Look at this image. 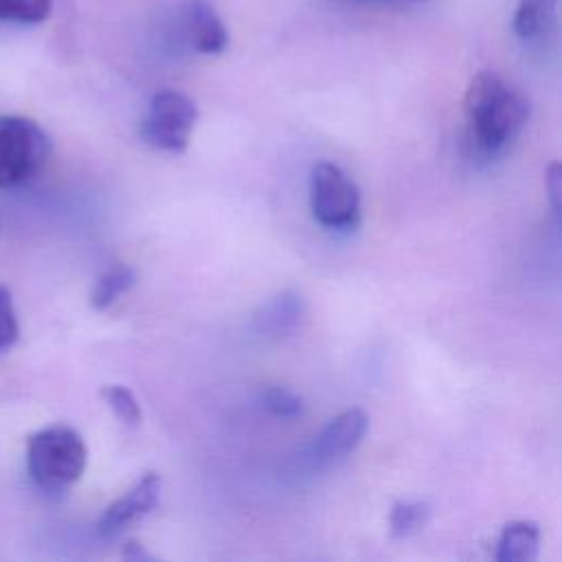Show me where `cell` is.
I'll use <instances>...</instances> for the list:
<instances>
[{
  "label": "cell",
  "mask_w": 562,
  "mask_h": 562,
  "mask_svg": "<svg viewBox=\"0 0 562 562\" xmlns=\"http://www.w3.org/2000/svg\"><path fill=\"white\" fill-rule=\"evenodd\" d=\"M468 136L476 151L496 154L529 119V101L496 72H479L465 92Z\"/></svg>",
  "instance_id": "6da1fadb"
},
{
  "label": "cell",
  "mask_w": 562,
  "mask_h": 562,
  "mask_svg": "<svg viewBox=\"0 0 562 562\" xmlns=\"http://www.w3.org/2000/svg\"><path fill=\"white\" fill-rule=\"evenodd\" d=\"M88 450L81 435L70 426H48L26 441V470L46 492H64L86 470Z\"/></svg>",
  "instance_id": "7a4b0ae2"
},
{
  "label": "cell",
  "mask_w": 562,
  "mask_h": 562,
  "mask_svg": "<svg viewBox=\"0 0 562 562\" xmlns=\"http://www.w3.org/2000/svg\"><path fill=\"white\" fill-rule=\"evenodd\" d=\"M50 154L48 134L26 116H0V189L33 180Z\"/></svg>",
  "instance_id": "3957f363"
},
{
  "label": "cell",
  "mask_w": 562,
  "mask_h": 562,
  "mask_svg": "<svg viewBox=\"0 0 562 562\" xmlns=\"http://www.w3.org/2000/svg\"><path fill=\"white\" fill-rule=\"evenodd\" d=\"M310 206L321 226L349 231L360 220V191L338 165L321 160L310 173Z\"/></svg>",
  "instance_id": "277c9868"
},
{
  "label": "cell",
  "mask_w": 562,
  "mask_h": 562,
  "mask_svg": "<svg viewBox=\"0 0 562 562\" xmlns=\"http://www.w3.org/2000/svg\"><path fill=\"white\" fill-rule=\"evenodd\" d=\"M198 121L193 99L178 90H160L151 97L143 121V136L158 149L184 151Z\"/></svg>",
  "instance_id": "5b68a950"
},
{
  "label": "cell",
  "mask_w": 562,
  "mask_h": 562,
  "mask_svg": "<svg viewBox=\"0 0 562 562\" xmlns=\"http://www.w3.org/2000/svg\"><path fill=\"white\" fill-rule=\"evenodd\" d=\"M180 40L195 53L217 55L228 46V31L206 0H187L178 11Z\"/></svg>",
  "instance_id": "8992f818"
},
{
  "label": "cell",
  "mask_w": 562,
  "mask_h": 562,
  "mask_svg": "<svg viewBox=\"0 0 562 562\" xmlns=\"http://www.w3.org/2000/svg\"><path fill=\"white\" fill-rule=\"evenodd\" d=\"M160 487H162L160 476L154 472H147L123 496H119L112 505L105 507V512L97 522V531L101 536H116L132 522L147 516L160 501Z\"/></svg>",
  "instance_id": "52a82bcc"
},
{
  "label": "cell",
  "mask_w": 562,
  "mask_h": 562,
  "mask_svg": "<svg viewBox=\"0 0 562 562\" xmlns=\"http://www.w3.org/2000/svg\"><path fill=\"white\" fill-rule=\"evenodd\" d=\"M369 428V417L360 408H347L338 413L318 432L312 446V457L318 465H331L342 461L358 448Z\"/></svg>",
  "instance_id": "ba28073f"
},
{
  "label": "cell",
  "mask_w": 562,
  "mask_h": 562,
  "mask_svg": "<svg viewBox=\"0 0 562 562\" xmlns=\"http://www.w3.org/2000/svg\"><path fill=\"white\" fill-rule=\"evenodd\" d=\"M303 299L294 290H283L252 316V331L263 338H281L290 334L303 316Z\"/></svg>",
  "instance_id": "9c48e42d"
},
{
  "label": "cell",
  "mask_w": 562,
  "mask_h": 562,
  "mask_svg": "<svg viewBox=\"0 0 562 562\" xmlns=\"http://www.w3.org/2000/svg\"><path fill=\"white\" fill-rule=\"evenodd\" d=\"M555 13L558 0H518L512 20L514 33L522 42H540L553 31Z\"/></svg>",
  "instance_id": "30bf717a"
},
{
  "label": "cell",
  "mask_w": 562,
  "mask_h": 562,
  "mask_svg": "<svg viewBox=\"0 0 562 562\" xmlns=\"http://www.w3.org/2000/svg\"><path fill=\"white\" fill-rule=\"evenodd\" d=\"M540 529L536 522L516 520L505 525L496 544L498 562H529L538 558Z\"/></svg>",
  "instance_id": "8fae6325"
},
{
  "label": "cell",
  "mask_w": 562,
  "mask_h": 562,
  "mask_svg": "<svg viewBox=\"0 0 562 562\" xmlns=\"http://www.w3.org/2000/svg\"><path fill=\"white\" fill-rule=\"evenodd\" d=\"M136 281V274L130 266H114L108 272H103L90 294V303L97 310H103L112 305L123 292H127Z\"/></svg>",
  "instance_id": "7c38bea8"
},
{
  "label": "cell",
  "mask_w": 562,
  "mask_h": 562,
  "mask_svg": "<svg viewBox=\"0 0 562 562\" xmlns=\"http://www.w3.org/2000/svg\"><path fill=\"white\" fill-rule=\"evenodd\" d=\"M53 13V0H0V24L33 26Z\"/></svg>",
  "instance_id": "4fadbf2b"
},
{
  "label": "cell",
  "mask_w": 562,
  "mask_h": 562,
  "mask_svg": "<svg viewBox=\"0 0 562 562\" xmlns=\"http://www.w3.org/2000/svg\"><path fill=\"white\" fill-rule=\"evenodd\" d=\"M430 507L422 501H400L393 505L389 522L395 536H411L422 529L428 520Z\"/></svg>",
  "instance_id": "5bb4252c"
},
{
  "label": "cell",
  "mask_w": 562,
  "mask_h": 562,
  "mask_svg": "<svg viewBox=\"0 0 562 562\" xmlns=\"http://www.w3.org/2000/svg\"><path fill=\"white\" fill-rule=\"evenodd\" d=\"M101 397L123 424L136 426L140 422V406L130 389L121 384H108L101 389Z\"/></svg>",
  "instance_id": "9a60e30c"
},
{
  "label": "cell",
  "mask_w": 562,
  "mask_h": 562,
  "mask_svg": "<svg viewBox=\"0 0 562 562\" xmlns=\"http://www.w3.org/2000/svg\"><path fill=\"white\" fill-rule=\"evenodd\" d=\"M261 406H263L270 415L281 417V419L296 417V415H301V411H303L301 397H296L292 391H288V389H283V386H268V389L261 393Z\"/></svg>",
  "instance_id": "2e32d148"
},
{
  "label": "cell",
  "mask_w": 562,
  "mask_h": 562,
  "mask_svg": "<svg viewBox=\"0 0 562 562\" xmlns=\"http://www.w3.org/2000/svg\"><path fill=\"white\" fill-rule=\"evenodd\" d=\"M20 336V325L13 307V299L7 285L0 283V349H9Z\"/></svg>",
  "instance_id": "e0dca14e"
},
{
  "label": "cell",
  "mask_w": 562,
  "mask_h": 562,
  "mask_svg": "<svg viewBox=\"0 0 562 562\" xmlns=\"http://www.w3.org/2000/svg\"><path fill=\"white\" fill-rule=\"evenodd\" d=\"M544 187L549 191V200L555 213H560V193H562V169L558 162H551L547 167V176H544Z\"/></svg>",
  "instance_id": "ac0fdd59"
},
{
  "label": "cell",
  "mask_w": 562,
  "mask_h": 562,
  "mask_svg": "<svg viewBox=\"0 0 562 562\" xmlns=\"http://www.w3.org/2000/svg\"><path fill=\"white\" fill-rule=\"evenodd\" d=\"M123 558H127V560H151V555H149L138 542H134V540H130V542L125 544Z\"/></svg>",
  "instance_id": "d6986e66"
},
{
  "label": "cell",
  "mask_w": 562,
  "mask_h": 562,
  "mask_svg": "<svg viewBox=\"0 0 562 562\" xmlns=\"http://www.w3.org/2000/svg\"><path fill=\"white\" fill-rule=\"evenodd\" d=\"M353 2H364V4H389V7H415L424 4L428 0H353Z\"/></svg>",
  "instance_id": "ffe728a7"
}]
</instances>
